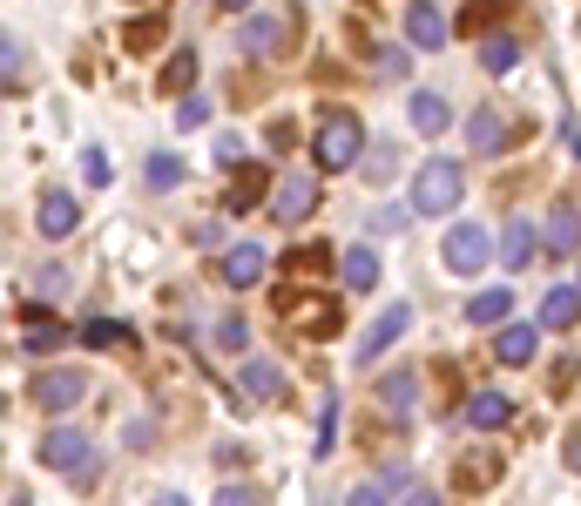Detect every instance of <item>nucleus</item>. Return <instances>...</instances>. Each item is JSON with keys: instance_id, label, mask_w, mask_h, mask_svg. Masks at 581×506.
I'll list each match as a JSON object with an SVG mask.
<instances>
[{"instance_id": "09e8293b", "label": "nucleus", "mask_w": 581, "mask_h": 506, "mask_svg": "<svg viewBox=\"0 0 581 506\" xmlns=\"http://www.w3.org/2000/svg\"><path fill=\"white\" fill-rule=\"evenodd\" d=\"M156 506H190V499H183V493H162V499H156Z\"/></svg>"}, {"instance_id": "c85d7f7f", "label": "nucleus", "mask_w": 581, "mask_h": 506, "mask_svg": "<svg viewBox=\"0 0 581 506\" xmlns=\"http://www.w3.org/2000/svg\"><path fill=\"white\" fill-rule=\"evenodd\" d=\"M521 0H467L460 8V34H487L493 28V14H514Z\"/></svg>"}, {"instance_id": "aec40b11", "label": "nucleus", "mask_w": 581, "mask_h": 506, "mask_svg": "<svg viewBox=\"0 0 581 506\" xmlns=\"http://www.w3.org/2000/svg\"><path fill=\"white\" fill-rule=\"evenodd\" d=\"M534 352H541L534 324H501V337H493V358L501 365H534Z\"/></svg>"}, {"instance_id": "f704fd0d", "label": "nucleus", "mask_w": 581, "mask_h": 506, "mask_svg": "<svg viewBox=\"0 0 581 506\" xmlns=\"http://www.w3.org/2000/svg\"><path fill=\"white\" fill-rule=\"evenodd\" d=\"M339 446V398H318V459H331Z\"/></svg>"}, {"instance_id": "0eeeda50", "label": "nucleus", "mask_w": 581, "mask_h": 506, "mask_svg": "<svg viewBox=\"0 0 581 506\" xmlns=\"http://www.w3.org/2000/svg\"><path fill=\"white\" fill-rule=\"evenodd\" d=\"M81 398H89V385H81V372H68V365L28 378V405H41V412H74Z\"/></svg>"}, {"instance_id": "a211bd4d", "label": "nucleus", "mask_w": 581, "mask_h": 506, "mask_svg": "<svg viewBox=\"0 0 581 506\" xmlns=\"http://www.w3.org/2000/svg\"><path fill=\"white\" fill-rule=\"evenodd\" d=\"M501 473H508L501 453H467V459H453V486H460V493H487Z\"/></svg>"}, {"instance_id": "f03ea898", "label": "nucleus", "mask_w": 581, "mask_h": 506, "mask_svg": "<svg viewBox=\"0 0 581 506\" xmlns=\"http://www.w3.org/2000/svg\"><path fill=\"white\" fill-rule=\"evenodd\" d=\"M41 466H54V473H68L74 486H96V479H102V459H96V446H89V433H74V426H54V433L41 439Z\"/></svg>"}, {"instance_id": "473e14b6", "label": "nucleus", "mask_w": 581, "mask_h": 506, "mask_svg": "<svg viewBox=\"0 0 581 506\" xmlns=\"http://www.w3.org/2000/svg\"><path fill=\"white\" fill-rule=\"evenodd\" d=\"M162 89L197 95V54H190V48H177V54H170V74H162Z\"/></svg>"}, {"instance_id": "f257e3e1", "label": "nucleus", "mask_w": 581, "mask_h": 506, "mask_svg": "<svg viewBox=\"0 0 581 506\" xmlns=\"http://www.w3.org/2000/svg\"><path fill=\"white\" fill-rule=\"evenodd\" d=\"M311 155H318L324 176H345V169L365 155V122H359V115H345V109L318 115V129H311Z\"/></svg>"}, {"instance_id": "dca6fc26", "label": "nucleus", "mask_w": 581, "mask_h": 506, "mask_svg": "<svg viewBox=\"0 0 581 506\" xmlns=\"http://www.w3.org/2000/svg\"><path fill=\"white\" fill-rule=\"evenodd\" d=\"M284 14H243V34H237V48L243 54H278L284 48Z\"/></svg>"}, {"instance_id": "f3484780", "label": "nucleus", "mask_w": 581, "mask_h": 506, "mask_svg": "<svg viewBox=\"0 0 581 506\" xmlns=\"http://www.w3.org/2000/svg\"><path fill=\"white\" fill-rule=\"evenodd\" d=\"M34 223H41V236H74V223H81V203H74L68 190H41V210H34Z\"/></svg>"}, {"instance_id": "ddd939ff", "label": "nucleus", "mask_w": 581, "mask_h": 506, "mask_svg": "<svg viewBox=\"0 0 581 506\" xmlns=\"http://www.w3.org/2000/svg\"><path fill=\"white\" fill-rule=\"evenodd\" d=\"M311 210H318V183H311V176H284L278 196H271V216H278L284 230H298Z\"/></svg>"}, {"instance_id": "e433bc0d", "label": "nucleus", "mask_w": 581, "mask_h": 506, "mask_svg": "<svg viewBox=\"0 0 581 506\" xmlns=\"http://www.w3.org/2000/svg\"><path fill=\"white\" fill-rule=\"evenodd\" d=\"M210 122V95H183L177 102V129H203Z\"/></svg>"}, {"instance_id": "4468645a", "label": "nucleus", "mask_w": 581, "mask_h": 506, "mask_svg": "<svg viewBox=\"0 0 581 506\" xmlns=\"http://www.w3.org/2000/svg\"><path fill=\"white\" fill-rule=\"evenodd\" d=\"M405 122H412V135H447V129H453V109H447V95H440V89H412Z\"/></svg>"}, {"instance_id": "20e7f679", "label": "nucleus", "mask_w": 581, "mask_h": 506, "mask_svg": "<svg viewBox=\"0 0 581 506\" xmlns=\"http://www.w3.org/2000/svg\"><path fill=\"white\" fill-rule=\"evenodd\" d=\"M501 243H487V230L480 223H453L447 236H440V264L453 271V277H473V271H487V257Z\"/></svg>"}, {"instance_id": "412c9836", "label": "nucleus", "mask_w": 581, "mask_h": 506, "mask_svg": "<svg viewBox=\"0 0 581 506\" xmlns=\"http://www.w3.org/2000/svg\"><path fill=\"white\" fill-rule=\"evenodd\" d=\"M21 345L28 352H61L68 345V324L48 317V311H21Z\"/></svg>"}, {"instance_id": "f8f14e48", "label": "nucleus", "mask_w": 581, "mask_h": 506, "mask_svg": "<svg viewBox=\"0 0 581 506\" xmlns=\"http://www.w3.org/2000/svg\"><path fill=\"white\" fill-rule=\"evenodd\" d=\"M514 135H521V129H514L501 109H473V115H467V149H473V155H501Z\"/></svg>"}, {"instance_id": "7ed1b4c3", "label": "nucleus", "mask_w": 581, "mask_h": 506, "mask_svg": "<svg viewBox=\"0 0 581 506\" xmlns=\"http://www.w3.org/2000/svg\"><path fill=\"white\" fill-rule=\"evenodd\" d=\"M460 190H467L460 162L453 155H433V162H420V176H412V210H420V216H447L460 203Z\"/></svg>"}, {"instance_id": "bb28decb", "label": "nucleus", "mask_w": 581, "mask_h": 506, "mask_svg": "<svg viewBox=\"0 0 581 506\" xmlns=\"http://www.w3.org/2000/svg\"><path fill=\"white\" fill-rule=\"evenodd\" d=\"M514 317V291H473L467 324H508Z\"/></svg>"}, {"instance_id": "cd10ccee", "label": "nucleus", "mask_w": 581, "mask_h": 506, "mask_svg": "<svg viewBox=\"0 0 581 506\" xmlns=\"http://www.w3.org/2000/svg\"><path fill=\"white\" fill-rule=\"evenodd\" d=\"M183 176H190V169H183V155H170V149H156V155L142 162V183H149V190H177Z\"/></svg>"}, {"instance_id": "4c0bfd02", "label": "nucleus", "mask_w": 581, "mask_h": 506, "mask_svg": "<svg viewBox=\"0 0 581 506\" xmlns=\"http://www.w3.org/2000/svg\"><path fill=\"white\" fill-rule=\"evenodd\" d=\"M217 506H264V493H258V486H223Z\"/></svg>"}, {"instance_id": "39448f33", "label": "nucleus", "mask_w": 581, "mask_h": 506, "mask_svg": "<svg viewBox=\"0 0 581 506\" xmlns=\"http://www.w3.org/2000/svg\"><path fill=\"white\" fill-rule=\"evenodd\" d=\"M412 331V304H385L372 324H365V337H359V345H352V365H379L392 345H399V337Z\"/></svg>"}, {"instance_id": "393cba45", "label": "nucleus", "mask_w": 581, "mask_h": 506, "mask_svg": "<svg viewBox=\"0 0 581 506\" xmlns=\"http://www.w3.org/2000/svg\"><path fill=\"white\" fill-rule=\"evenodd\" d=\"M412 398H420V378H412V372H385L379 378V405L392 418H412Z\"/></svg>"}, {"instance_id": "ea45409f", "label": "nucleus", "mask_w": 581, "mask_h": 506, "mask_svg": "<svg viewBox=\"0 0 581 506\" xmlns=\"http://www.w3.org/2000/svg\"><path fill=\"white\" fill-rule=\"evenodd\" d=\"M156 439V418H129V453H142Z\"/></svg>"}, {"instance_id": "c9c22d12", "label": "nucleus", "mask_w": 581, "mask_h": 506, "mask_svg": "<svg viewBox=\"0 0 581 506\" xmlns=\"http://www.w3.org/2000/svg\"><path fill=\"white\" fill-rule=\"evenodd\" d=\"M217 345H223V352H237V358H243V345H251V324H243V317H237V311H223V317H217Z\"/></svg>"}, {"instance_id": "de8ad7c7", "label": "nucleus", "mask_w": 581, "mask_h": 506, "mask_svg": "<svg viewBox=\"0 0 581 506\" xmlns=\"http://www.w3.org/2000/svg\"><path fill=\"white\" fill-rule=\"evenodd\" d=\"M568 149H574V155H581V122H568Z\"/></svg>"}, {"instance_id": "5701e85b", "label": "nucleus", "mask_w": 581, "mask_h": 506, "mask_svg": "<svg viewBox=\"0 0 581 506\" xmlns=\"http://www.w3.org/2000/svg\"><path fill=\"white\" fill-rule=\"evenodd\" d=\"M534 250H541V230L514 216V223L501 230V264H508V271H528V264H534Z\"/></svg>"}, {"instance_id": "a18cd8bd", "label": "nucleus", "mask_w": 581, "mask_h": 506, "mask_svg": "<svg viewBox=\"0 0 581 506\" xmlns=\"http://www.w3.org/2000/svg\"><path fill=\"white\" fill-rule=\"evenodd\" d=\"M568 466H574V473H581V426H574V433H568Z\"/></svg>"}, {"instance_id": "1a4fd4ad", "label": "nucleus", "mask_w": 581, "mask_h": 506, "mask_svg": "<svg viewBox=\"0 0 581 506\" xmlns=\"http://www.w3.org/2000/svg\"><path fill=\"white\" fill-rule=\"evenodd\" d=\"M399 21H405V41H412V48H427V54H440V48L453 41V28H447V14L433 8V0H405Z\"/></svg>"}, {"instance_id": "2f4dec72", "label": "nucleus", "mask_w": 581, "mask_h": 506, "mask_svg": "<svg viewBox=\"0 0 581 506\" xmlns=\"http://www.w3.org/2000/svg\"><path fill=\"white\" fill-rule=\"evenodd\" d=\"M156 41H162V14H136V21L122 28V48H129V54H149Z\"/></svg>"}, {"instance_id": "72a5a7b5", "label": "nucleus", "mask_w": 581, "mask_h": 506, "mask_svg": "<svg viewBox=\"0 0 581 506\" xmlns=\"http://www.w3.org/2000/svg\"><path fill=\"white\" fill-rule=\"evenodd\" d=\"M372 68H379V81H399V74H412V61H405V41H379V48H372Z\"/></svg>"}, {"instance_id": "a19ab883", "label": "nucleus", "mask_w": 581, "mask_h": 506, "mask_svg": "<svg viewBox=\"0 0 581 506\" xmlns=\"http://www.w3.org/2000/svg\"><path fill=\"white\" fill-rule=\"evenodd\" d=\"M264 142H271V149H291V142H298V122H271Z\"/></svg>"}, {"instance_id": "49530a36", "label": "nucleus", "mask_w": 581, "mask_h": 506, "mask_svg": "<svg viewBox=\"0 0 581 506\" xmlns=\"http://www.w3.org/2000/svg\"><path fill=\"white\" fill-rule=\"evenodd\" d=\"M217 8H223V14H243V8H258V0H217Z\"/></svg>"}, {"instance_id": "79ce46f5", "label": "nucleus", "mask_w": 581, "mask_h": 506, "mask_svg": "<svg viewBox=\"0 0 581 506\" xmlns=\"http://www.w3.org/2000/svg\"><path fill=\"white\" fill-rule=\"evenodd\" d=\"M345 506H385V486H352Z\"/></svg>"}, {"instance_id": "9d476101", "label": "nucleus", "mask_w": 581, "mask_h": 506, "mask_svg": "<svg viewBox=\"0 0 581 506\" xmlns=\"http://www.w3.org/2000/svg\"><path fill=\"white\" fill-rule=\"evenodd\" d=\"M264 271H271V257H264V243H251V236L230 243V250H223V264H217V277H223L230 291H251Z\"/></svg>"}, {"instance_id": "a878e982", "label": "nucleus", "mask_w": 581, "mask_h": 506, "mask_svg": "<svg viewBox=\"0 0 581 506\" xmlns=\"http://www.w3.org/2000/svg\"><path fill=\"white\" fill-rule=\"evenodd\" d=\"M81 345H96V352H129V345H136V331L116 324V317H89V324H81Z\"/></svg>"}, {"instance_id": "6e6552de", "label": "nucleus", "mask_w": 581, "mask_h": 506, "mask_svg": "<svg viewBox=\"0 0 581 506\" xmlns=\"http://www.w3.org/2000/svg\"><path fill=\"white\" fill-rule=\"evenodd\" d=\"M278 190H271V169L264 162H243L237 176H230V190H223V216H251V210H264Z\"/></svg>"}, {"instance_id": "4be33fe9", "label": "nucleus", "mask_w": 581, "mask_h": 506, "mask_svg": "<svg viewBox=\"0 0 581 506\" xmlns=\"http://www.w3.org/2000/svg\"><path fill=\"white\" fill-rule=\"evenodd\" d=\"M541 250H581V203H554V216H548V230H541Z\"/></svg>"}, {"instance_id": "7c9ffc66", "label": "nucleus", "mask_w": 581, "mask_h": 506, "mask_svg": "<svg viewBox=\"0 0 581 506\" xmlns=\"http://www.w3.org/2000/svg\"><path fill=\"white\" fill-rule=\"evenodd\" d=\"M0 68H8V74H0V81H8V95H21V89H28V54H21V34L0 41Z\"/></svg>"}, {"instance_id": "37998d69", "label": "nucleus", "mask_w": 581, "mask_h": 506, "mask_svg": "<svg viewBox=\"0 0 581 506\" xmlns=\"http://www.w3.org/2000/svg\"><path fill=\"white\" fill-rule=\"evenodd\" d=\"M190 243H197V250H217L223 236H217V223H197V230H190Z\"/></svg>"}, {"instance_id": "b1692460", "label": "nucleus", "mask_w": 581, "mask_h": 506, "mask_svg": "<svg viewBox=\"0 0 581 506\" xmlns=\"http://www.w3.org/2000/svg\"><path fill=\"white\" fill-rule=\"evenodd\" d=\"M574 317H581V284H554V291L541 297V324H548V331H568Z\"/></svg>"}, {"instance_id": "6ab92c4d", "label": "nucleus", "mask_w": 581, "mask_h": 506, "mask_svg": "<svg viewBox=\"0 0 581 506\" xmlns=\"http://www.w3.org/2000/svg\"><path fill=\"white\" fill-rule=\"evenodd\" d=\"M339 277H345V291H352V297H359V291H372V284H379V250H372V243L339 250Z\"/></svg>"}, {"instance_id": "c756f323", "label": "nucleus", "mask_w": 581, "mask_h": 506, "mask_svg": "<svg viewBox=\"0 0 581 506\" xmlns=\"http://www.w3.org/2000/svg\"><path fill=\"white\" fill-rule=\"evenodd\" d=\"M514 61H521V41H514V34H487V41H480V68H487V74H508Z\"/></svg>"}, {"instance_id": "58836bf2", "label": "nucleus", "mask_w": 581, "mask_h": 506, "mask_svg": "<svg viewBox=\"0 0 581 506\" xmlns=\"http://www.w3.org/2000/svg\"><path fill=\"white\" fill-rule=\"evenodd\" d=\"M81 169H89V183H109V155L102 149H81Z\"/></svg>"}, {"instance_id": "c03bdc74", "label": "nucleus", "mask_w": 581, "mask_h": 506, "mask_svg": "<svg viewBox=\"0 0 581 506\" xmlns=\"http://www.w3.org/2000/svg\"><path fill=\"white\" fill-rule=\"evenodd\" d=\"M399 506H440V499H433V493H427V486H412V493H405V499H399Z\"/></svg>"}, {"instance_id": "8fccbe9b", "label": "nucleus", "mask_w": 581, "mask_h": 506, "mask_svg": "<svg viewBox=\"0 0 581 506\" xmlns=\"http://www.w3.org/2000/svg\"><path fill=\"white\" fill-rule=\"evenodd\" d=\"M8 506H34V499H28V493H8Z\"/></svg>"}, {"instance_id": "423d86ee", "label": "nucleus", "mask_w": 581, "mask_h": 506, "mask_svg": "<svg viewBox=\"0 0 581 506\" xmlns=\"http://www.w3.org/2000/svg\"><path fill=\"white\" fill-rule=\"evenodd\" d=\"M291 337H331L339 331V297L331 291H298V304H284Z\"/></svg>"}, {"instance_id": "9b49d317", "label": "nucleus", "mask_w": 581, "mask_h": 506, "mask_svg": "<svg viewBox=\"0 0 581 506\" xmlns=\"http://www.w3.org/2000/svg\"><path fill=\"white\" fill-rule=\"evenodd\" d=\"M251 398V405H278L284 398V365H271V358H243V372H237V405Z\"/></svg>"}, {"instance_id": "2eb2a0df", "label": "nucleus", "mask_w": 581, "mask_h": 506, "mask_svg": "<svg viewBox=\"0 0 581 506\" xmlns=\"http://www.w3.org/2000/svg\"><path fill=\"white\" fill-rule=\"evenodd\" d=\"M467 426H473V433L514 426V398H508V392H473V398H467Z\"/></svg>"}]
</instances>
